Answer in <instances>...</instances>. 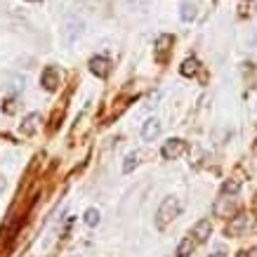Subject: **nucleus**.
Wrapping results in <instances>:
<instances>
[{
    "label": "nucleus",
    "mask_w": 257,
    "mask_h": 257,
    "mask_svg": "<svg viewBox=\"0 0 257 257\" xmlns=\"http://www.w3.org/2000/svg\"><path fill=\"white\" fill-rule=\"evenodd\" d=\"M182 212V203L175 198V196H168L161 205H158V212H156V226L158 229H165V226L175 222Z\"/></svg>",
    "instance_id": "obj_1"
},
{
    "label": "nucleus",
    "mask_w": 257,
    "mask_h": 257,
    "mask_svg": "<svg viewBox=\"0 0 257 257\" xmlns=\"http://www.w3.org/2000/svg\"><path fill=\"white\" fill-rule=\"evenodd\" d=\"M85 33V22L80 19V17H66L64 19V26H62V38H64V43L66 45H76L80 40V36Z\"/></svg>",
    "instance_id": "obj_2"
},
{
    "label": "nucleus",
    "mask_w": 257,
    "mask_h": 257,
    "mask_svg": "<svg viewBox=\"0 0 257 257\" xmlns=\"http://www.w3.org/2000/svg\"><path fill=\"white\" fill-rule=\"evenodd\" d=\"M189 151V144L184 140H179V137H172V140H168L163 144V149H161V154H163V158H168V161H177V158H182L184 154Z\"/></svg>",
    "instance_id": "obj_3"
},
{
    "label": "nucleus",
    "mask_w": 257,
    "mask_h": 257,
    "mask_svg": "<svg viewBox=\"0 0 257 257\" xmlns=\"http://www.w3.org/2000/svg\"><path fill=\"white\" fill-rule=\"evenodd\" d=\"M250 215L248 212H238V215H234L231 217V222L226 224V234L229 236H243L245 231H248V226H250Z\"/></svg>",
    "instance_id": "obj_4"
},
{
    "label": "nucleus",
    "mask_w": 257,
    "mask_h": 257,
    "mask_svg": "<svg viewBox=\"0 0 257 257\" xmlns=\"http://www.w3.org/2000/svg\"><path fill=\"white\" fill-rule=\"evenodd\" d=\"M90 71H92L97 78H109L111 59H106V57H92V59H90Z\"/></svg>",
    "instance_id": "obj_5"
},
{
    "label": "nucleus",
    "mask_w": 257,
    "mask_h": 257,
    "mask_svg": "<svg viewBox=\"0 0 257 257\" xmlns=\"http://www.w3.org/2000/svg\"><path fill=\"white\" fill-rule=\"evenodd\" d=\"M40 85L45 87L47 92H55L57 87H59V71L55 66H47L43 71V76H40Z\"/></svg>",
    "instance_id": "obj_6"
},
{
    "label": "nucleus",
    "mask_w": 257,
    "mask_h": 257,
    "mask_svg": "<svg viewBox=\"0 0 257 257\" xmlns=\"http://www.w3.org/2000/svg\"><path fill=\"white\" fill-rule=\"evenodd\" d=\"M210 234H212L210 219H201V222H196L194 229H191V236H194L196 243H205L208 238H210Z\"/></svg>",
    "instance_id": "obj_7"
},
{
    "label": "nucleus",
    "mask_w": 257,
    "mask_h": 257,
    "mask_svg": "<svg viewBox=\"0 0 257 257\" xmlns=\"http://www.w3.org/2000/svg\"><path fill=\"white\" fill-rule=\"evenodd\" d=\"M161 130H163V123L158 118H147V123L142 125V137L147 142H154L161 135Z\"/></svg>",
    "instance_id": "obj_8"
},
{
    "label": "nucleus",
    "mask_w": 257,
    "mask_h": 257,
    "mask_svg": "<svg viewBox=\"0 0 257 257\" xmlns=\"http://www.w3.org/2000/svg\"><path fill=\"white\" fill-rule=\"evenodd\" d=\"M172 43H175V38H172V36H168V33L158 36V40H156V50H154V55H156L158 62H165V59H168V52H170Z\"/></svg>",
    "instance_id": "obj_9"
},
{
    "label": "nucleus",
    "mask_w": 257,
    "mask_h": 257,
    "mask_svg": "<svg viewBox=\"0 0 257 257\" xmlns=\"http://www.w3.org/2000/svg\"><path fill=\"white\" fill-rule=\"evenodd\" d=\"M236 212V203L231 201V198H219L217 203H215V215H219V217H229V215H234Z\"/></svg>",
    "instance_id": "obj_10"
},
{
    "label": "nucleus",
    "mask_w": 257,
    "mask_h": 257,
    "mask_svg": "<svg viewBox=\"0 0 257 257\" xmlns=\"http://www.w3.org/2000/svg\"><path fill=\"white\" fill-rule=\"evenodd\" d=\"M198 66H201V64H198V59H196V57H189V59H184V62H182L179 73H182V76H196V73H198Z\"/></svg>",
    "instance_id": "obj_11"
},
{
    "label": "nucleus",
    "mask_w": 257,
    "mask_h": 257,
    "mask_svg": "<svg viewBox=\"0 0 257 257\" xmlns=\"http://www.w3.org/2000/svg\"><path fill=\"white\" fill-rule=\"evenodd\" d=\"M194 248H196V241L191 238V236L182 238V241H179V245H177V257H189L191 252H194Z\"/></svg>",
    "instance_id": "obj_12"
},
{
    "label": "nucleus",
    "mask_w": 257,
    "mask_h": 257,
    "mask_svg": "<svg viewBox=\"0 0 257 257\" xmlns=\"http://www.w3.org/2000/svg\"><path fill=\"white\" fill-rule=\"evenodd\" d=\"M140 156H142L140 151H133V154H127V156H125V163H123V172H125V175H130V172L140 165Z\"/></svg>",
    "instance_id": "obj_13"
},
{
    "label": "nucleus",
    "mask_w": 257,
    "mask_h": 257,
    "mask_svg": "<svg viewBox=\"0 0 257 257\" xmlns=\"http://www.w3.org/2000/svg\"><path fill=\"white\" fill-rule=\"evenodd\" d=\"M238 191H241V179L231 177V179H226L224 184H222V194L224 196H234V194H238Z\"/></svg>",
    "instance_id": "obj_14"
},
{
    "label": "nucleus",
    "mask_w": 257,
    "mask_h": 257,
    "mask_svg": "<svg viewBox=\"0 0 257 257\" xmlns=\"http://www.w3.org/2000/svg\"><path fill=\"white\" fill-rule=\"evenodd\" d=\"M83 222H85L87 226H97L101 222V212L97 210V208H87L85 215H83Z\"/></svg>",
    "instance_id": "obj_15"
},
{
    "label": "nucleus",
    "mask_w": 257,
    "mask_h": 257,
    "mask_svg": "<svg viewBox=\"0 0 257 257\" xmlns=\"http://www.w3.org/2000/svg\"><path fill=\"white\" fill-rule=\"evenodd\" d=\"M196 17V3L194 0H184L182 3V22H191Z\"/></svg>",
    "instance_id": "obj_16"
},
{
    "label": "nucleus",
    "mask_w": 257,
    "mask_h": 257,
    "mask_svg": "<svg viewBox=\"0 0 257 257\" xmlns=\"http://www.w3.org/2000/svg\"><path fill=\"white\" fill-rule=\"evenodd\" d=\"M38 113H29V116H26V118H24V125H22V130H24V133H26V135H31L33 133V130H36V123H38Z\"/></svg>",
    "instance_id": "obj_17"
},
{
    "label": "nucleus",
    "mask_w": 257,
    "mask_h": 257,
    "mask_svg": "<svg viewBox=\"0 0 257 257\" xmlns=\"http://www.w3.org/2000/svg\"><path fill=\"white\" fill-rule=\"evenodd\" d=\"M212 257H224V255H222V252H215V255H212Z\"/></svg>",
    "instance_id": "obj_18"
},
{
    "label": "nucleus",
    "mask_w": 257,
    "mask_h": 257,
    "mask_svg": "<svg viewBox=\"0 0 257 257\" xmlns=\"http://www.w3.org/2000/svg\"><path fill=\"white\" fill-rule=\"evenodd\" d=\"M255 231H257V217H255Z\"/></svg>",
    "instance_id": "obj_19"
},
{
    "label": "nucleus",
    "mask_w": 257,
    "mask_h": 257,
    "mask_svg": "<svg viewBox=\"0 0 257 257\" xmlns=\"http://www.w3.org/2000/svg\"><path fill=\"white\" fill-rule=\"evenodd\" d=\"M73 257H83V255H73Z\"/></svg>",
    "instance_id": "obj_20"
},
{
    "label": "nucleus",
    "mask_w": 257,
    "mask_h": 257,
    "mask_svg": "<svg viewBox=\"0 0 257 257\" xmlns=\"http://www.w3.org/2000/svg\"><path fill=\"white\" fill-rule=\"evenodd\" d=\"M31 3H36V0H31Z\"/></svg>",
    "instance_id": "obj_21"
}]
</instances>
